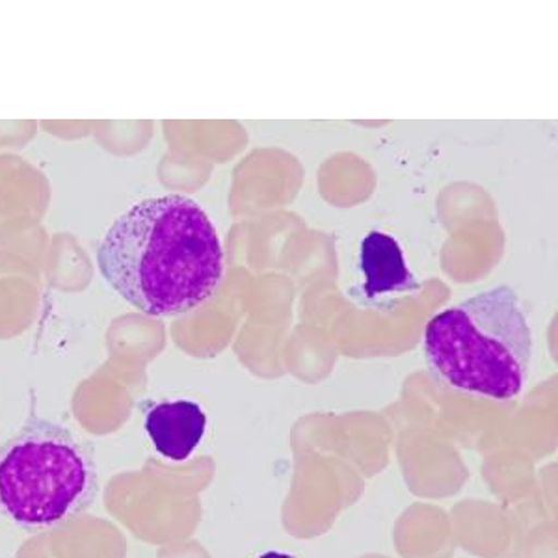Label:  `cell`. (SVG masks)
I'll use <instances>...</instances> for the list:
<instances>
[{
  "instance_id": "cell-1",
  "label": "cell",
  "mask_w": 558,
  "mask_h": 558,
  "mask_svg": "<svg viewBox=\"0 0 558 558\" xmlns=\"http://www.w3.org/2000/svg\"><path fill=\"white\" fill-rule=\"evenodd\" d=\"M102 278L121 299L157 317L204 304L220 286L223 250L192 197L142 199L118 216L97 250Z\"/></svg>"
},
{
  "instance_id": "cell-2",
  "label": "cell",
  "mask_w": 558,
  "mask_h": 558,
  "mask_svg": "<svg viewBox=\"0 0 558 558\" xmlns=\"http://www.w3.org/2000/svg\"><path fill=\"white\" fill-rule=\"evenodd\" d=\"M428 368L458 391L515 399L533 360V331L510 287L478 292L432 318L425 331Z\"/></svg>"
},
{
  "instance_id": "cell-3",
  "label": "cell",
  "mask_w": 558,
  "mask_h": 558,
  "mask_svg": "<svg viewBox=\"0 0 558 558\" xmlns=\"http://www.w3.org/2000/svg\"><path fill=\"white\" fill-rule=\"evenodd\" d=\"M97 489L92 447L65 426L33 417L0 447V512L28 533L81 514Z\"/></svg>"
},
{
  "instance_id": "cell-4",
  "label": "cell",
  "mask_w": 558,
  "mask_h": 558,
  "mask_svg": "<svg viewBox=\"0 0 558 558\" xmlns=\"http://www.w3.org/2000/svg\"><path fill=\"white\" fill-rule=\"evenodd\" d=\"M144 426L160 457L183 462L202 444L207 415L194 400H166L147 410Z\"/></svg>"
},
{
  "instance_id": "cell-5",
  "label": "cell",
  "mask_w": 558,
  "mask_h": 558,
  "mask_svg": "<svg viewBox=\"0 0 558 558\" xmlns=\"http://www.w3.org/2000/svg\"><path fill=\"white\" fill-rule=\"evenodd\" d=\"M365 286L363 292L373 302H391L400 294L417 291V281L408 268L402 247L381 231L368 233L362 241L360 260Z\"/></svg>"
},
{
  "instance_id": "cell-6",
  "label": "cell",
  "mask_w": 558,
  "mask_h": 558,
  "mask_svg": "<svg viewBox=\"0 0 558 558\" xmlns=\"http://www.w3.org/2000/svg\"><path fill=\"white\" fill-rule=\"evenodd\" d=\"M259 558H296V557H292V555H287V553L268 551V553H265V555H260Z\"/></svg>"
}]
</instances>
